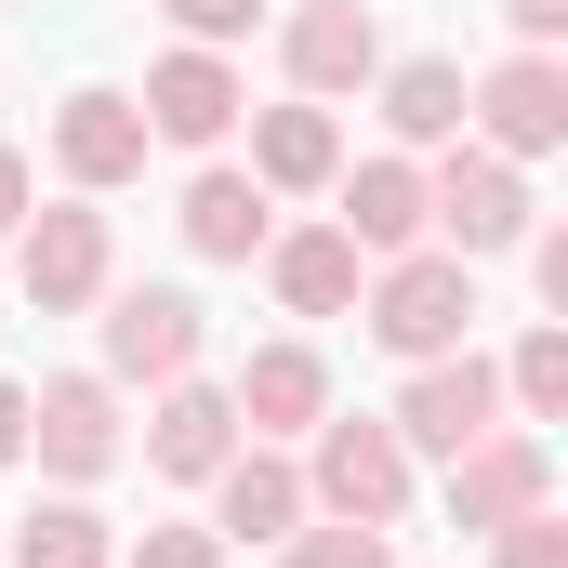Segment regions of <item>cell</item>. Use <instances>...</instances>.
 <instances>
[{"label":"cell","instance_id":"cell-1","mask_svg":"<svg viewBox=\"0 0 568 568\" xmlns=\"http://www.w3.org/2000/svg\"><path fill=\"white\" fill-rule=\"evenodd\" d=\"M463 331H476V265H463V252H397V265L371 278V344H384V357L424 371Z\"/></svg>","mask_w":568,"mask_h":568},{"label":"cell","instance_id":"cell-2","mask_svg":"<svg viewBox=\"0 0 568 568\" xmlns=\"http://www.w3.org/2000/svg\"><path fill=\"white\" fill-rule=\"evenodd\" d=\"M304 503L317 516H357V529H397L410 516V449H397V424H317Z\"/></svg>","mask_w":568,"mask_h":568},{"label":"cell","instance_id":"cell-3","mask_svg":"<svg viewBox=\"0 0 568 568\" xmlns=\"http://www.w3.org/2000/svg\"><path fill=\"white\" fill-rule=\"evenodd\" d=\"M384 424H397V449H436V463H449V449H476V436L503 424V371H489L476 344H449V357L410 371V397H397Z\"/></svg>","mask_w":568,"mask_h":568},{"label":"cell","instance_id":"cell-4","mask_svg":"<svg viewBox=\"0 0 568 568\" xmlns=\"http://www.w3.org/2000/svg\"><path fill=\"white\" fill-rule=\"evenodd\" d=\"M463 120L489 133V159H556L568 145V67L556 53H503V67L463 93Z\"/></svg>","mask_w":568,"mask_h":568},{"label":"cell","instance_id":"cell-5","mask_svg":"<svg viewBox=\"0 0 568 568\" xmlns=\"http://www.w3.org/2000/svg\"><path fill=\"white\" fill-rule=\"evenodd\" d=\"M424 225L476 265V252H516L529 239V185H516V159H489V145H463L449 172L424 185Z\"/></svg>","mask_w":568,"mask_h":568},{"label":"cell","instance_id":"cell-6","mask_svg":"<svg viewBox=\"0 0 568 568\" xmlns=\"http://www.w3.org/2000/svg\"><path fill=\"white\" fill-rule=\"evenodd\" d=\"M133 106H145V145H225L252 93H239V67H225L212 40H185V53H159V67H145Z\"/></svg>","mask_w":568,"mask_h":568},{"label":"cell","instance_id":"cell-7","mask_svg":"<svg viewBox=\"0 0 568 568\" xmlns=\"http://www.w3.org/2000/svg\"><path fill=\"white\" fill-rule=\"evenodd\" d=\"M542 489H556V449L516 436V424H489L476 449H449V529H516Z\"/></svg>","mask_w":568,"mask_h":568},{"label":"cell","instance_id":"cell-8","mask_svg":"<svg viewBox=\"0 0 568 568\" xmlns=\"http://www.w3.org/2000/svg\"><path fill=\"white\" fill-rule=\"evenodd\" d=\"M106 371L120 384H185L199 371V304L185 291H120L106 304Z\"/></svg>","mask_w":568,"mask_h":568},{"label":"cell","instance_id":"cell-9","mask_svg":"<svg viewBox=\"0 0 568 568\" xmlns=\"http://www.w3.org/2000/svg\"><path fill=\"white\" fill-rule=\"evenodd\" d=\"M27 449H40L53 476H106V463H120V397H106L93 371L40 384V397H27Z\"/></svg>","mask_w":568,"mask_h":568},{"label":"cell","instance_id":"cell-10","mask_svg":"<svg viewBox=\"0 0 568 568\" xmlns=\"http://www.w3.org/2000/svg\"><path fill=\"white\" fill-rule=\"evenodd\" d=\"M13 239H27V304L40 317H67V304L106 291V212H27Z\"/></svg>","mask_w":568,"mask_h":568},{"label":"cell","instance_id":"cell-11","mask_svg":"<svg viewBox=\"0 0 568 568\" xmlns=\"http://www.w3.org/2000/svg\"><path fill=\"white\" fill-rule=\"evenodd\" d=\"M53 159H67V185H133L145 172V106L133 93H67L53 106Z\"/></svg>","mask_w":568,"mask_h":568},{"label":"cell","instance_id":"cell-12","mask_svg":"<svg viewBox=\"0 0 568 568\" xmlns=\"http://www.w3.org/2000/svg\"><path fill=\"white\" fill-rule=\"evenodd\" d=\"M371 67H384L371 0H304V13H291V80H304V93H357Z\"/></svg>","mask_w":568,"mask_h":568},{"label":"cell","instance_id":"cell-13","mask_svg":"<svg viewBox=\"0 0 568 568\" xmlns=\"http://www.w3.org/2000/svg\"><path fill=\"white\" fill-rule=\"evenodd\" d=\"M212 503H225L212 542H291V529H304V476H291L278 449H225V463H212Z\"/></svg>","mask_w":568,"mask_h":568},{"label":"cell","instance_id":"cell-14","mask_svg":"<svg viewBox=\"0 0 568 568\" xmlns=\"http://www.w3.org/2000/svg\"><path fill=\"white\" fill-rule=\"evenodd\" d=\"M331 185H344V239L357 252H424V172L410 159H357Z\"/></svg>","mask_w":568,"mask_h":568},{"label":"cell","instance_id":"cell-15","mask_svg":"<svg viewBox=\"0 0 568 568\" xmlns=\"http://www.w3.org/2000/svg\"><path fill=\"white\" fill-rule=\"evenodd\" d=\"M239 449V397H212V384H159V424H145V463L159 476H212Z\"/></svg>","mask_w":568,"mask_h":568},{"label":"cell","instance_id":"cell-16","mask_svg":"<svg viewBox=\"0 0 568 568\" xmlns=\"http://www.w3.org/2000/svg\"><path fill=\"white\" fill-rule=\"evenodd\" d=\"M331 410V371H317V344H265L252 371H239V424L252 436H304Z\"/></svg>","mask_w":568,"mask_h":568},{"label":"cell","instance_id":"cell-17","mask_svg":"<svg viewBox=\"0 0 568 568\" xmlns=\"http://www.w3.org/2000/svg\"><path fill=\"white\" fill-rule=\"evenodd\" d=\"M172 225H185L199 265H252V252H265V185H252V172H199Z\"/></svg>","mask_w":568,"mask_h":568},{"label":"cell","instance_id":"cell-18","mask_svg":"<svg viewBox=\"0 0 568 568\" xmlns=\"http://www.w3.org/2000/svg\"><path fill=\"white\" fill-rule=\"evenodd\" d=\"M265 278H278L291 317H344V304H357V239H344V225H304V239L265 252Z\"/></svg>","mask_w":568,"mask_h":568},{"label":"cell","instance_id":"cell-19","mask_svg":"<svg viewBox=\"0 0 568 568\" xmlns=\"http://www.w3.org/2000/svg\"><path fill=\"white\" fill-rule=\"evenodd\" d=\"M331 172H344V133H331V106H317V93L252 120V185H331Z\"/></svg>","mask_w":568,"mask_h":568},{"label":"cell","instance_id":"cell-20","mask_svg":"<svg viewBox=\"0 0 568 568\" xmlns=\"http://www.w3.org/2000/svg\"><path fill=\"white\" fill-rule=\"evenodd\" d=\"M384 120H397V145H449L463 133V67H449V53H410V67L384 80Z\"/></svg>","mask_w":568,"mask_h":568},{"label":"cell","instance_id":"cell-21","mask_svg":"<svg viewBox=\"0 0 568 568\" xmlns=\"http://www.w3.org/2000/svg\"><path fill=\"white\" fill-rule=\"evenodd\" d=\"M13 568H120V529H106L93 503H40V516L13 529Z\"/></svg>","mask_w":568,"mask_h":568},{"label":"cell","instance_id":"cell-22","mask_svg":"<svg viewBox=\"0 0 568 568\" xmlns=\"http://www.w3.org/2000/svg\"><path fill=\"white\" fill-rule=\"evenodd\" d=\"M503 397H516L529 424H556V410H568V331H529V344H516V371H503Z\"/></svg>","mask_w":568,"mask_h":568},{"label":"cell","instance_id":"cell-23","mask_svg":"<svg viewBox=\"0 0 568 568\" xmlns=\"http://www.w3.org/2000/svg\"><path fill=\"white\" fill-rule=\"evenodd\" d=\"M278 568H397L384 556V529H357V516H331V529H291Z\"/></svg>","mask_w":568,"mask_h":568},{"label":"cell","instance_id":"cell-24","mask_svg":"<svg viewBox=\"0 0 568 568\" xmlns=\"http://www.w3.org/2000/svg\"><path fill=\"white\" fill-rule=\"evenodd\" d=\"M489 568H568V529L542 516V503H529L516 529H489Z\"/></svg>","mask_w":568,"mask_h":568},{"label":"cell","instance_id":"cell-25","mask_svg":"<svg viewBox=\"0 0 568 568\" xmlns=\"http://www.w3.org/2000/svg\"><path fill=\"white\" fill-rule=\"evenodd\" d=\"M133 568H225V542H212V529H145Z\"/></svg>","mask_w":568,"mask_h":568},{"label":"cell","instance_id":"cell-26","mask_svg":"<svg viewBox=\"0 0 568 568\" xmlns=\"http://www.w3.org/2000/svg\"><path fill=\"white\" fill-rule=\"evenodd\" d=\"M159 13H172V27H185V40H239V27H252V13H265V0H159Z\"/></svg>","mask_w":568,"mask_h":568},{"label":"cell","instance_id":"cell-27","mask_svg":"<svg viewBox=\"0 0 568 568\" xmlns=\"http://www.w3.org/2000/svg\"><path fill=\"white\" fill-rule=\"evenodd\" d=\"M503 13H516V40H529V53H542V40L568 27V0H503Z\"/></svg>","mask_w":568,"mask_h":568},{"label":"cell","instance_id":"cell-28","mask_svg":"<svg viewBox=\"0 0 568 568\" xmlns=\"http://www.w3.org/2000/svg\"><path fill=\"white\" fill-rule=\"evenodd\" d=\"M13 225H27V159L0 145V239H13Z\"/></svg>","mask_w":568,"mask_h":568},{"label":"cell","instance_id":"cell-29","mask_svg":"<svg viewBox=\"0 0 568 568\" xmlns=\"http://www.w3.org/2000/svg\"><path fill=\"white\" fill-rule=\"evenodd\" d=\"M13 449H27V397L0 384V463H13Z\"/></svg>","mask_w":568,"mask_h":568}]
</instances>
